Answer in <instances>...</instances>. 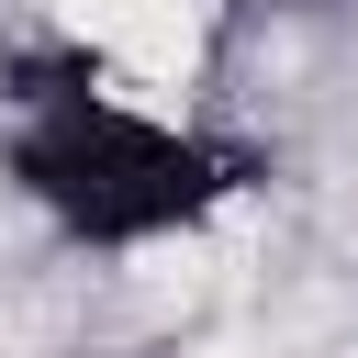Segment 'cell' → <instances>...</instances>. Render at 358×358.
I'll return each mask as SVG.
<instances>
[{"mask_svg":"<svg viewBox=\"0 0 358 358\" xmlns=\"http://www.w3.org/2000/svg\"><path fill=\"white\" fill-rule=\"evenodd\" d=\"M11 179L67 235H90V246H157V235H190L235 190V157L201 145L179 123V101H145V90L90 78V90H67L56 112H34L11 134Z\"/></svg>","mask_w":358,"mask_h":358,"instance_id":"obj_1","label":"cell"}]
</instances>
